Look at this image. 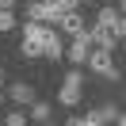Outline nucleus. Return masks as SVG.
<instances>
[{"mask_svg":"<svg viewBox=\"0 0 126 126\" xmlns=\"http://www.w3.org/2000/svg\"><path fill=\"white\" fill-rule=\"evenodd\" d=\"M27 107H31V115H27V118H34V122H50V118H54V107H50L46 99H38V95H34Z\"/></svg>","mask_w":126,"mask_h":126,"instance_id":"9d476101","label":"nucleus"},{"mask_svg":"<svg viewBox=\"0 0 126 126\" xmlns=\"http://www.w3.org/2000/svg\"><path fill=\"white\" fill-rule=\"evenodd\" d=\"M46 8H50V16H61V12H69V8H77V0H46Z\"/></svg>","mask_w":126,"mask_h":126,"instance_id":"ddd939ff","label":"nucleus"},{"mask_svg":"<svg viewBox=\"0 0 126 126\" xmlns=\"http://www.w3.org/2000/svg\"><path fill=\"white\" fill-rule=\"evenodd\" d=\"M0 80H4V69H0Z\"/></svg>","mask_w":126,"mask_h":126,"instance_id":"a211bd4d","label":"nucleus"},{"mask_svg":"<svg viewBox=\"0 0 126 126\" xmlns=\"http://www.w3.org/2000/svg\"><path fill=\"white\" fill-rule=\"evenodd\" d=\"M95 23H107L111 31H115V38H122V34H126V19H122V12H118V8H103L99 16H95Z\"/></svg>","mask_w":126,"mask_h":126,"instance_id":"6e6552de","label":"nucleus"},{"mask_svg":"<svg viewBox=\"0 0 126 126\" xmlns=\"http://www.w3.org/2000/svg\"><path fill=\"white\" fill-rule=\"evenodd\" d=\"M54 23H57V31H61V34H69V38H73V34H80V31H84V16H80V12L77 8H69V12H61V16H57L54 19Z\"/></svg>","mask_w":126,"mask_h":126,"instance_id":"0eeeda50","label":"nucleus"},{"mask_svg":"<svg viewBox=\"0 0 126 126\" xmlns=\"http://www.w3.org/2000/svg\"><path fill=\"white\" fill-rule=\"evenodd\" d=\"M84 65H88L99 80H118V77H122V73H118V65L111 61V50H103V46H92V50H88Z\"/></svg>","mask_w":126,"mask_h":126,"instance_id":"f257e3e1","label":"nucleus"},{"mask_svg":"<svg viewBox=\"0 0 126 126\" xmlns=\"http://www.w3.org/2000/svg\"><path fill=\"white\" fill-rule=\"evenodd\" d=\"M88 31V38H92V46H103V50H118L122 46V38H115V31H111L107 23H92V27H84Z\"/></svg>","mask_w":126,"mask_h":126,"instance_id":"39448f33","label":"nucleus"},{"mask_svg":"<svg viewBox=\"0 0 126 126\" xmlns=\"http://www.w3.org/2000/svg\"><path fill=\"white\" fill-rule=\"evenodd\" d=\"M27 19H34V23H54L46 0H31V4H27Z\"/></svg>","mask_w":126,"mask_h":126,"instance_id":"9b49d317","label":"nucleus"},{"mask_svg":"<svg viewBox=\"0 0 126 126\" xmlns=\"http://www.w3.org/2000/svg\"><path fill=\"white\" fill-rule=\"evenodd\" d=\"M80 4H92V0H77V8H80Z\"/></svg>","mask_w":126,"mask_h":126,"instance_id":"dca6fc26","label":"nucleus"},{"mask_svg":"<svg viewBox=\"0 0 126 126\" xmlns=\"http://www.w3.org/2000/svg\"><path fill=\"white\" fill-rule=\"evenodd\" d=\"M88 50H92V38H88V31H80V34H73V42L65 46V54H61V57H69L73 65H80V69H84Z\"/></svg>","mask_w":126,"mask_h":126,"instance_id":"423d86ee","label":"nucleus"},{"mask_svg":"<svg viewBox=\"0 0 126 126\" xmlns=\"http://www.w3.org/2000/svg\"><path fill=\"white\" fill-rule=\"evenodd\" d=\"M0 107H4V92H0Z\"/></svg>","mask_w":126,"mask_h":126,"instance_id":"f3484780","label":"nucleus"},{"mask_svg":"<svg viewBox=\"0 0 126 126\" xmlns=\"http://www.w3.org/2000/svg\"><path fill=\"white\" fill-rule=\"evenodd\" d=\"M80 95H84V73H80V65L73 73H65L61 77V92H57V103L61 107H77Z\"/></svg>","mask_w":126,"mask_h":126,"instance_id":"f03ea898","label":"nucleus"},{"mask_svg":"<svg viewBox=\"0 0 126 126\" xmlns=\"http://www.w3.org/2000/svg\"><path fill=\"white\" fill-rule=\"evenodd\" d=\"M38 54L50 57V61H61L65 42H61V31H54V23H46V31H42V38H38Z\"/></svg>","mask_w":126,"mask_h":126,"instance_id":"7ed1b4c3","label":"nucleus"},{"mask_svg":"<svg viewBox=\"0 0 126 126\" xmlns=\"http://www.w3.org/2000/svg\"><path fill=\"white\" fill-rule=\"evenodd\" d=\"M4 99H12L16 107H27V103L34 99V84H27V80H16V84L8 88V95H4Z\"/></svg>","mask_w":126,"mask_h":126,"instance_id":"1a4fd4ad","label":"nucleus"},{"mask_svg":"<svg viewBox=\"0 0 126 126\" xmlns=\"http://www.w3.org/2000/svg\"><path fill=\"white\" fill-rule=\"evenodd\" d=\"M99 122H122V111L118 107H95L88 115H77L73 126H99Z\"/></svg>","mask_w":126,"mask_h":126,"instance_id":"20e7f679","label":"nucleus"},{"mask_svg":"<svg viewBox=\"0 0 126 126\" xmlns=\"http://www.w3.org/2000/svg\"><path fill=\"white\" fill-rule=\"evenodd\" d=\"M23 122H27L23 111H8V126H23Z\"/></svg>","mask_w":126,"mask_h":126,"instance_id":"4468645a","label":"nucleus"},{"mask_svg":"<svg viewBox=\"0 0 126 126\" xmlns=\"http://www.w3.org/2000/svg\"><path fill=\"white\" fill-rule=\"evenodd\" d=\"M16 23H19L16 8H0V34H4V31H16Z\"/></svg>","mask_w":126,"mask_h":126,"instance_id":"f8f14e48","label":"nucleus"},{"mask_svg":"<svg viewBox=\"0 0 126 126\" xmlns=\"http://www.w3.org/2000/svg\"><path fill=\"white\" fill-rule=\"evenodd\" d=\"M0 8H16V0H0Z\"/></svg>","mask_w":126,"mask_h":126,"instance_id":"2eb2a0df","label":"nucleus"}]
</instances>
